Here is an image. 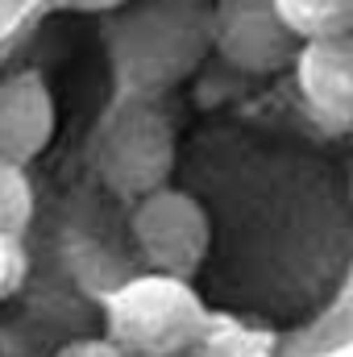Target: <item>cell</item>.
I'll return each mask as SVG.
<instances>
[{
	"instance_id": "5",
	"label": "cell",
	"mask_w": 353,
	"mask_h": 357,
	"mask_svg": "<svg viewBox=\"0 0 353 357\" xmlns=\"http://www.w3.org/2000/svg\"><path fill=\"white\" fill-rule=\"evenodd\" d=\"M216 54L241 75H278L295 67L303 42L283 21L274 0H216L212 4Z\"/></svg>"
},
{
	"instance_id": "2",
	"label": "cell",
	"mask_w": 353,
	"mask_h": 357,
	"mask_svg": "<svg viewBox=\"0 0 353 357\" xmlns=\"http://www.w3.org/2000/svg\"><path fill=\"white\" fill-rule=\"evenodd\" d=\"M104 324L129 357H179L208 333V312L187 278L150 270L104 299Z\"/></svg>"
},
{
	"instance_id": "3",
	"label": "cell",
	"mask_w": 353,
	"mask_h": 357,
	"mask_svg": "<svg viewBox=\"0 0 353 357\" xmlns=\"http://www.w3.org/2000/svg\"><path fill=\"white\" fill-rule=\"evenodd\" d=\"M96 175L112 195L146 199L158 187H171L175 171V125L158 100L125 96L96 133Z\"/></svg>"
},
{
	"instance_id": "6",
	"label": "cell",
	"mask_w": 353,
	"mask_h": 357,
	"mask_svg": "<svg viewBox=\"0 0 353 357\" xmlns=\"http://www.w3.org/2000/svg\"><path fill=\"white\" fill-rule=\"evenodd\" d=\"M303 108L333 133L353 129V33L303 42L295 59Z\"/></svg>"
},
{
	"instance_id": "10",
	"label": "cell",
	"mask_w": 353,
	"mask_h": 357,
	"mask_svg": "<svg viewBox=\"0 0 353 357\" xmlns=\"http://www.w3.org/2000/svg\"><path fill=\"white\" fill-rule=\"evenodd\" d=\"M54 357H129L117 341H108V337H88V341H71V345H63Z\"/></svg>"
},
{
	"instance_id": "8",
	"label": "cell",
	"mask_w": 353,
	"mask_h": 357,
	"mask_svg": "<svg viewBox=\"0 0 353 357\" xmlns=\"http://www.w3.org/2000/svg\"><path fill=\"white\" fill-rule=\"evenodd\" d=\"M299 42L353 33V0H274Z\"/></svg>"
},
{
	"instance_id": "4",
	"label": "cell",
	"mask_w": 353,
	"mask_h": 357,
	"mask_svg": "<svg viewBox=\"0 0 353 357\" xmlns=\"http://www.w3.org/2000/svg\"><path fill=\"white\" fill-rule=\"evenodd\" d=\"M129 229L150 270L171 278H191L212 245V220L204 204L183 187H158L146 199H137Z\"/></svg>"
},
{
	"instance_id": "12",
	"label": "cell",
	"mask_w": 353,
	"mask_h": 357,
	"mask_svg": "<svg viewBox=\"0 0 353 357\" xmlns=\"http://www.w3.org/2000/svg\"><path fill=\"white\" fill-rule=\"evenodd\" d=\"M204 4H216V0H204Z\"/></svg>"
},
{
	"instance_id": "11",
	"label": "cell",
	"mask_w": 353,
	"mask_h": 357,
	"mask_svg": "<svg viewBox=\"0 0 353 357\" xmlns=\"http://www.w3.org/2000/svg\"><path fill=\"white\" fill-rule=\"evenodd\" d=\"M59 4H67V8H75V13H100V17H108V13H117L121 4H129V0H59Z\"/></svg>"
},
{
	"instance_id": "1",
	"label": "cell",
	"mask_w": 353,
	"mask_h": 357,
	"mask_svg": "<svg viewBox=\"0 0 353 357\" xmlns=\"http://www.w3.org/2000/svg\"><path fill=\"white\" fill-rule=\"evenodd\" d=\"M100 42L125 96L154 100L179 88L216 50L212 4L204 0H129L104 17Z\"/></svg>"
},
{
	"instance_id": "7",
	"label": "cell",
	"mask_w": 353,
	"mask_h": 357,
	"mask_svg": "<svg viewBox=\"0 0 353 357\" xmlns=\"http://www.w3.org/2000/svg\"><path fill=\"white\" fill-rule=\"evenodd\" d=\"M59 108L42 75L21 71L0 79V162H33L54 142Z\"/></svg>"
},
{
	"instance_id": "9",
	"label": "cell",
	"mask_w": 353,
	"mask_h": 357,
	"mask_svg": "<svg viewBox=\"0 0 353 357\" xmlns=\"http://www.w3.org/2000/svg\"><path fill=\"white\" fill-rule=\"evenodd\" d=\"M29 220H33V183L25 167L0 162V237L25 233Z\"/></svg>"
}]
</instances>
